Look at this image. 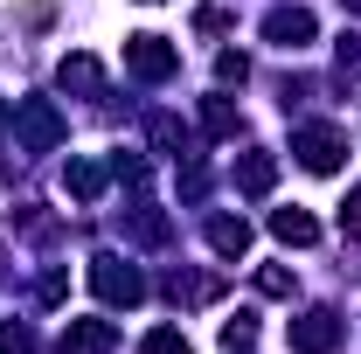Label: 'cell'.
I'll use <instances>...</instances> for the list:
<instances>
[{"label":"cell","mask_w":361,"mask_h":354,"mask_svg":"<svg viewBox=\"0 0 361 354\" xmlns=\"http://www.w3.org/2000/svg\"><path fill=\"white\" fill-rule=\"evenodd\" d=\"M90 292H97L104 306H139V299H146V278H139L133 264H118V257H97V264H90Z\"/></svg>","instance_id":"1"},{"label":"cell","mask_w":361,"mask_h":354,"mask_svg":"<svg viewBox=\"0 0 361 354\" xmlns=\"http://www.w3.org/2000/svg\"><path fill=\"white\" fill-rule=\"evenodd\" d=\"M292 153H299V167H306V174H334V167H341V153H348V139L334 133V126H306V133L292 139Z\"/></svg>","instance_id":"2"},{"label":"cell","mask_w":361,"mask_h":354,"mask_svg":"<svg viewBox=\"0 0 361 354\" xmlns=\"http://www.w3.org/2000/svg\"><path fill=\"white\" fill-rule=\"evenodd\" d=\"M174 42H167V35H133V42H126V70H133V77H146V84H160V77H174Z\"/></svg>","instance_id":"3"},{"label":"cell","mask_w":361,"mask_h":354,"mask_svg":"<svg viewBox=\"0 0 361 354\" xmlns=\"http://www.w3.org/2000/svg\"><path fill=\"white\" fill-rule=\"evenodd\" d=\"M14 133H21V146L49 153V146L63 139V118H56V104H49V97H28V104H14Z\"/></svg>","instance_id":"4"},{"label":"cell","mask_w":361,"mask_h":354,"mask_svg":"<svg viewBox=\"0 0 361 354\" xmlns=\"http://www.w3.org/2000/svg\"><path fill=\"white\" fill-rule=\"evenodd\" d=\"M111 348H118V326L111 319H70L63 341H56V354H111Z\"/></svg>","instance_id":"5"},{"label":"cell","mask_w":361,"mask_h":354,"mask_svg":"<svg viewBox=\"0 0 361 354\" xmlns=\"http://www.w3.org/2000/svg\"><path fill=\"white\" fill-rule=\"evenodd\" d=\"M326 348H341V319H334V312L292 319V354H326Z\"/></svg>","instance_id":"6"},{"label":"cell","mask_w":361,"mask_h":354,"mask_svg":"<svg viewBox=\"0 0 361 354\" xmlns=\"http://www.w3.org/2000/svg\"><path fill=\"white\" fill-rule=\"evenodd\" d=\"M264 35L278 49H306V42H313V14H306V7H271V14H264Z\"/></svg>","instance_id":"7"},{"label":"cell","mask_w":361,"mask_h":354,"mask_svg":"<svg viewBox=\"0 0 361 354\" xmlns=\"http://www.w3.org/2000/svg\"><path fill=\"white\" fill-rule=\"evenodd\" d=\"M209 243H216V257H243V250H250V222L243 216H216L209 222Z\"/></svg>","instance_id":"8"},{"label":"cell","mask_w":361,"mask_h":354,"mask_svg":"<svg viewBox=\"0 0 361 354\" xmlns=\"http://www.w3.org/2000/svg\"><path fill=\"white\" fill-rule=\"evenodd\" d=\"M271 236H278V243H319V222L306 216V209H278V216H271Z\"/></svg>","instance_id":"9"},{"label":"cell","mask_w":361,"mask_h":354,"mask_svg":"<svg viewBox=\"0 0 361 354\" xmlns=\"http://www.w3.org/2000/svg\"><path fill=\"white\" fill-rule=\"evenodd\" d=\"M271 181H278V160H271V153H243L236 188H243V195H271Z\"/></svg>","instance_id":"10"},{"label":"cell","mask_w":361,"mask_h":354,"mask_svg":"<svg viewBox=\"0 0 361 354\" xmlns=\"http://www.w3.org/2000/svg\"><path fill=\"white\" fill-rule=\"evenodd\" d=\"M63 188H70L77 202H97V195H104V167H97V160H70V167H63Z\"/></svg>","instance_id":"11"},{"label":"cell","mask_w":361,"mask_h":354,"mask_svg":"<svg viewBox=\"0 0 361 354\" xmlns=\"http://www.w3.org/2000/svg\"><path fill=\"white\" fill-rule=\"evenodd\" d=\"M97 84H104V70L90 56H63V90H97Z\"/></svg>","instance_id":"12"},{"label":"cell","mask_w":361,"mask_h":354,"mask_svg":"<svg viewBox=\"0 0 361 354\" xmlns=\"http://www.w3.org/2000/svg\"><path fill=\"white\" fill-rule=\"evenodd\" d=\"M223 348L229 354H250V348H257V319H250V312H236V319L223 326Z\"/></svg>","instance_id":"13"},{"label":"cell","mask_w":361,"mask_h":354,"mask_svg":"<svg viewBox=\"0 0 361 354\" xmlns=\"http://www.w3.org/2000/svg\"><path fill=\"white\" fill-rule=\"evenodd\" d=\"M146 354H195V348H188L180 326H153V334H146Z\"/></svg>","instance_id":"14"},{"label":"cell","mask_w":361,"mask_h":354,"mask_svg":"<svg viewBox=\"0 0 361 354\" xmlns=\"http://www.w3.org/2000/svg\"><path fill=\"white\" fill-rule=\"evenodd\" d=\"M257 292H264V299H292V271L264 264V271H257Z\"/></svg>","instance_id":"15"},{"label":"cell","mask_w":361,"mask_h":354,"mask_svg":"<svg viewBox=\"0 0 361 354\" xmlns=\"http://www.w3.org/2000/svg\"><path fill=\"white\" fill-rule=\"evenodd\" d=\"M202 118H209V133H236V111H229L223 97H209V104H202Z\"/></svg>","instance_id":"16"},{"label":"cell","mask_w":361,"mask_h":354,"mask_svg":"<svg viewBox=\"0 0 361 354\" xmlns=\"http://www.w3.org/2000/svg\"><path fill=\"white\" fill-rule=\"evenodd\" d=\"M28 348H35L28 326H0V354H28Z\"/></svg>","instance_id":"17"},{"label":"cell","mask_w":361,"mask_h":354,"mask_svg":"<svg viewBox=\"0 0 361 354\" xmlns=\"http://www.w3.org/2000/svg\"><path fill=\"white\" fill-rule=\"evenodd\" d=\"M195 28H202V35H223L229 14H223V7H202V14H195Z\"/></svg>","instance_id":"18"},{"label":"cell","mask_w":361,"mask_h":354,"mask_svg":"<svg viewBox=\"0 0 361 354\" xmlns=\"http://www.w3.org/2000/svg\"><path fill=\"white\" fill-rule=\"evenodd\" d=\"M216 77H223V84H243V77H250V63H243V56H223V63H216Z\"/></svg>","instance_id":"19"},{"label":"cell","mask_w":361,"mask_h":354,"mask_svg":"<svg viewBox=\"0 0 361 354\" xmlns=\"http://www.w3.org/2000/svg\"><path fill=\"white\" fill-rule=\"evenodd\" d=\"M341 229H348V236H361V188L348 195V209H341Z\"/></svg>","instance_id":"20"},{"label":"cell","mask_w":361,"mask_h":354,"mask_svg":"<svg viewBox=\"0 0 361 354\" xmlns=\"http://www.w3.org/2000/svg\"><path fill=\"white\" fill-rule=\"evenodd\" d=\"M341 7H348V14H361V0H341Z\"/></svg>","instance_id":"21"},{"label":"cell","mask_w":361,"mask_h":354,"mask_svg":"<svg viewBox=\"0 0 361 354\" xmlns=\"http://www.w3.org/2000/svg\"><path fill=\"white\" fill-rule=\"evenodd\" d=\"M0 126H7V104H0Z\"/></svg>","instance_id":"22"}]
</instances>
